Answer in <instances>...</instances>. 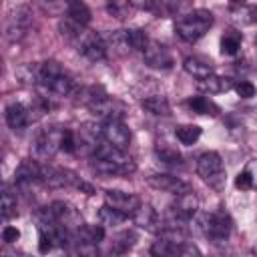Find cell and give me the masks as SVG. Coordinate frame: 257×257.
<instances>
[{
  "instance_id": "cell-23",
  "label": "cell",
  "mask_w": 257,
  "mask_h": 257,
  "mask_svg": "<svg viewBox=\"0 0 257 257\" xmlns=\"http://www.w3.org/2000/svg\"><path fill=\"white\" fill-rule=\"evenodd\" d=\"M241 42H243V34L235 28H229L223 32L221 36V54L223 56H235L241 48Z\"/></svg>"
},
{
  "instance_id": "cell-4",
  "label": "cell",
  "mask_w": 257,
  "mask_h": 257,
  "mask_svg": "<svg viewBox=\"0 0 257 257\" xmlns=\"http://www.w3.org/2000/svg\"><path fill=\"white\" fill-rule=\"evenodd\" d=\"M201 231L213 243H223L233 231V219L225 209H215L201 217Z\"/></svg>"
},
{
  "instance_id": "cell-10",
  "label": "cell",
  "mask_w": 257,
  "mask_h": 257,
  "mask_svg": "<svg viewBox=\"0 0 257 257\" xmlns=\"http://www.w3.org/2000/svg\"><path fill=\"white\" fill-rule=\"evenodd\" d=\"M104 205H108V207L120 211V213L126 215V217H133V215L139 211V207L143 205V201H141V197L135 195V193H126V191H116V189H112V191H104Z\"/></svg>"
},
{
  "instance_id": "cell-16",
  "label": "cell",
  "mask_w": 257,
  "mask_h": 257,
  "mask_svg": "<svg viewBox=\"0 0 257 257\" xmlns=\"http://www.w3.org/2000/svg\"><path fill=\"white\" fill-rule=\"evenodd\" d=\"M4 116H6L8 126H10L14 133H16V131L20 133V131H24V128L30 124V120H32V108H30L28 104L20 102V100H14V102H10V104L6 106Z\"/></svg>"
},
{
  "instance_id": "cell-32",
  "label": "cell",
  "mask_w": 257,
  "mask_h": 257,
  "mask_svg": "<svg viewBox=\"0 0 257 257\" xmlns=\"http://www.w3.org/2000/svg\"><path fill=\"white\" fill-rule=\"evenodd\" d=\"M62 151L64 153H76V137H74V131H70V128H64V135H62Z\"/></svg>"
},
{
  "instance_id": "cell-29",
  "label": "cell",
  "mask_w": 257,
  "mask_h": 257,
  "mask_svg": "<svg viewBox=\"0 0 257 257\" xmlns=\"http://www.w3.org/2000/svg\"><path fill=\"white\" fill-rule=\"evenodd\" d=\"M126 40H128L131 50L145 52V48H147V44H149L151 38L147 36L145 30H141V28H131V30H126Z\"/></svg>"
},
{
  "instance_id": "cell-20",
  "label": "cell",
  "mask_w": 257,
  "mask_h": 257,
  "mask_svg": "<svg viewBox=\"0 0 257 257\" xmlns=\"http://www.w3.org/2000/svg\"><path fill=\"white\" fill-rule=\"evenodd\" d=\"M203 92H209V94H219V92H227L229 88H233V80L227 78V76H219V74H211L203 80H199L197 84Z\"/></svg>"
},
{
  "instance_id": "cell-6",
  "label": "cell",
  "mask_w": 257,
  "mask_h": 257,
  "mask_svg": "<svg viewBox=\"0 0 257 257\" xmlns=\"http://www.w3.org/2000/svg\"><path fill=\"white\" fill-rule=\"evenodd\" d=\"M185 243V235L181 229H177V225L163 227V231L157 235V241L151 245V257H177Z\"/></svg>"
},
{
  "instance_id": "cell-7",
  "label": "cell",
  "mask_w": 257,
  "mask_h": 257,
  "mask_svg": "<svg viewBox=\"0 0 257 257\" xmlns=\"http://www.w3.org/2000/svg\"><path fill=\"white\" fill-rule=\"evenodd\" d=\"M72 42H74L76 50H78L84 58H88L90 62H100V60L106 58V50H108V46H106L104 36L98 34V32L82 30Z\"/></svg>"
},
{
  "instance_id": "cell-3",
  "label": "cell",
  "mask_w": 257,
  "mask_h": 257,
  "mask_svg": "<svg viewBox=\"0 0 257 257\" xmlns=\"http://www.w3.org/2000/svg\"><path fill=\"white\" fill-rule=\"evenodd\" d=\"M197 175L211 189H215V191H223L225 189L227 173H225V165H223V159H221L219 153L207 151V153L199 155V159H197Z\"/></svg>"
},
{
  "instance_id": "cell-19",
  "label": "cell",
  "mask_w": 257,
  "mask_h": 257,
  "mask_svg": "<svg viewBox=\"0 0 257 257\" xmlns=\"http://www.w3.org/2000/svg\"><path fill=\"white\" fill-rule=\"evenodd\" d=\"M185 106L189 110H193L195 114H207V116H217L221 112L219 104L213 102L209 96H203V94H197V96H189L185 100Z\"/></svg>"
},
{
  "instance_id": "cell-18",
  "label": "cell",
  "mask_w": 257,
  "mask_h": 257,
  "mask_svg": "<svg viewBox=\"0 0 257 257\" xmlns=\"http://www.w3.org/2000/svg\"><path fill=\"white\" fill-rule=\"evenodd\" d=\"M183 68H185L187 74H191L197 80H203V78L213 74V62L209 58L197 56V54L195 56H187L185 62H183Z\"/></svg>"
},
{
  "instance_id": "cell-12",
  "label": "cell",
  "mask_w": 257,
  "mask_h": 257,
  "mask_svg": "<svg viewBox=\"0 0 257 257\" xmlns=\"http://www.w3.org/2000/svg\"><path fill=\"white\" fill-rule=\"evenodd\" d=\"M147 183H149L153 189L163 191V193H171V195H175V197L193 191L189 183H185L183 179H179V177H175V175H167V173H155V175H151V177L147 179Z\"/></svg>"
},
{
  "instance_id": "cell-11",
  "label": "cell",
  "mask_w": 257,
  "mask_h": 257,
  "mask_svg": "<svg viewBox=\"0 0 257 257\" xmlns=\"http://www.w3.org/2000/svg\"><path fill=\"white\" fill-rule=\"evenodd\" d=\"M100 133H102V141L112 145L118 151H126L131 145V131L122 120H116V118L104 120L100 126Z\"/></svg>"
},
{
  "instance_id": "cell-36",
  "label": "cell",
  "mask_w": 257,
  "mask_h": 257,
  "mask_svg": "<svg viewBox=\"0 0 257 257\" xmlns=\"http://www.w3.org/2000/svg\"><path fill=\"white\" fill-rule=\"evenodd\" d=\"M245 171L249 173V177H251V181H253V189H257V161H255V159L249 161L247 167H245Z\"/></svg>"
},
{
  "instance_id": "cell-35",
  "label": "cell",
  "mask_w": 257,
  "mask_h": 257,
  "mask_svg": "<svg viewBox=\"0 0 257 257\" xmlns=\"http://www.w3.org/2000/svg\"><path fill=\"white\" fill-rule=\"evenodd\" d=\"M177 257H203V253L199 251V247L195 243H185L181 247V251L177 253Z\"/></svg>"
},
{
  "instance_id": "cell-30",
  "label": "cell",
  "mask_w": 257,
  "mask_h": 257,
  "mask_svg": "<svg viewBox=\"0 0 257 257\" xmlns=\"http://www.w3.org/2000/svg\"><path fill=\"white\" fill-rule=\"evenodd\" d=\"M131 8H133V2H110L106 6V10L112 16H116V18H126L128 12H131Z\"/></svg>"
},
{
  "instance_id": "cell-15",
  "label": "cell",
  "mask_w": 257,
  "mask_h": 257,
  "mask_svg": "<svg viewBox=\"0 0 257 257\" xmlns=\"http://www.w3.org/2000/svg\"><path fill=\"white\" fill-rule=\"evenodd\" d=\"M197 209H199V199H197L195 191H189V193L177 197V201L171 205V215L175 221L187 223L197 215Z\"/></svg>"
},
{
  "instance_id": "cell-2",
  "label": "cell",
  "mask_w": 257,
  "mask_h": 257,
  "mask_svg": "<svg viewBox=\"0 0 257 257\" xmlns=\"http://www.w3.org/2000/svg\"><path fill=\"white\" fill-rule=\"evenodd\" d=\"M213 26V12L207 8H195L175 22V32L185 42H197Z\"/></svg>"
},
{
  "instance_id": "cell-22",
  "label": "cell",
  "mask_w": 257,
  "mask_h": 257,
  "mask_svg": "<svg viewBox=\"0 0 257 257\" xmlns=\"http://www.w3.org/2000/svg\"><path fill=\"white\" fill-rule=\"evenodd\" d=\"M66 20H70L72 24L84 28L90 22V10L84 2H70L66 4Z\"/></svg>"
},
{
  "instance_id": "cell-5",
  "label": "cell",
  "mask_w": 257,
  "mask_h": 257,
  "mask_svg": "<svg viewBox=\"0 0 257 257\" xmlns=\"http://www.w3.org/2000/svg\"><path fill=\"white\" fill-rule=\"evenodd\" d=\"M46 211H48V215H50L68 235H76V233L84 227V221H82L80 211H78L74 205L66 203V201H54V203H50V205L46 207Z\"/></svg>"
},
{
  "instance_id": "cell-8",
  "label": "cell",
  "mask_w": 257,
  "mask_h": 257,
  "mask_svg": "<svg viewBox=\"0 0 257 257\" xmlns=\"http://www.w3.org/2000/svg\"><path fill=\"white\" fill-rule=\"evenodd\" d=\"M62 135H64V128H60V126H48V128L40 131L34 141L36 161L44 163V161L52 159L58 151H62Z\"/></svg>"
},
{
  "instance_id": "cell-24",
  "label": "cell",
  "mask_w": 257,
  "mask_h": 257,
  "mask_svg": "<svg viewBox=\"0 0 257 257\" xmlns=\"http://www.w3.org/2000/svg\"><path fill=\"white\" fill-rule=\"evenodd\" d=\"M137 241V233L133 229H124L120 233H116L110 241V253L112 255H124Z\"/></svg>"
},
{
  "instance_id": "cell-34",
  "label": "cell",
  "mask_w": 257,
  "mask_h": 257,
  "mask_svg": "<svg viewBox=\"0 0 257 257\" xmlns=\"http://www.w3.org/2000/svg\"><path fill=\"white\" fill-rule=\"evenodd\" d=\"M20 239V231L16 229V227H12V225H6L4 229H2V241L6 243V245H12V243H16Z\"/></svg>"
},
{
  "instance_id": "cell-17",
  "label": "cell",
  "mask_w": 257,
  "mask_h": 257,
  "mask_svg": "<svg viewBox=\"0 0 257 257\" xmlns=\"http://www.w3.org/2000/svg\"><path fill=\"white\" fill-rule=\"evenodd\" d=\"M133 221H135L141 229H145V231H149V233H161V231H163V227H161V217H159L157 209H155L153 205H149V203H143V205L139 207V211L133 215Z\"/></svg>"
},
{
  "instance_id": "cell-37",
  "label": "cell",
  "mask_w": 257,
  "mask_h": 257,
  "mask_svg": "<svg viewBox=\"0 0 257 257\" xmlns=\"http://www.w3.org/2000/svg\"><path fill=\"white\" fill-rule=\"evenodd\" d=\"M18 257H30V255H18Z\"/></svg>"
},
{
  "instance_id": "cell-21",
  "label": "cell",
  "mask_w": 257,
  "mask_h": 257,
  "mask_svg": "<svg viewBox=\"0 0 257 257\" xmlns=\"http://www.w3.org/2000/svg\"><path fill=\"white\" fill-rule=\"evenodd\" d=\"M141 106L155 116H169V112H171V104H169L167 96H163V94H151V96L143 98Z\"/></svg>"
},
{
  "instance_id": "cell-25",
  "label": "cell",
  "mask_w": 257,
  "mask_h": 257,
  "mask_svg": "<svg viewBox=\"0 0 257 257\" xmlns=\"http://www.w3.org/2000/svg\"><path fill=\"white\" fill-rule=\"evenodd\" d=\"M201 126H197V124H179L177 128H175V137H177V141L181 143V145H187V147H191V145H195L199 139H201Z\"/></svg>"
},
{
  "instance_id": "cell-33",
  "label": "cell",
  "mask_w": 257,
  "mask_h": 257,
  "mask_svg": "<svg viewBox=\"0 0 257 257\" xmlns=\"http://www.w3.org/2000/svg\"><path fill=\"white\" fill-rule=\"evenodd\" d=\"M235 187L241 189V191H251L253 189V181H251V177H249V173L245 169L235 177Z\"/></svg>"
},
{
  "instance_id": "cell-1",
  "label": "cell",
  "mask_w": 257,
  "mask_h": 257,
  "mask_svg": "<svg viewBox=\"0 0 257 257\" xmlns=\"http://www.w3.org/2000/svg\"><path fill=\"white\" fill-rule=\"evenodd\" d=\"M92 171L102 177H128L137 171V165L124 151H118L102 141L92 155Z\"/></svg>"
},
{
  "instance_id": "cell-26",
  "label": "cell",
  "mask_w": 257,
  "mask_h": 257,
  "mask_svg": "<svg viewBox=\"0 0 257 257\" xmlns=\"http://www.w3.org/2000/svg\"><path fill=\"white\" fill-rule=\"evenodd\" d=\"M0 213H2V219H10L16 215V193L12 191V187L6 183L2 187V201H0Z\"/></svg>"
},
{
  "instance_id": "cell-14",
  "label": "cell",
  "mask_w": 257,
  "mask_h": 257,
  "mask_svg": "<svg viewBox=\"0 0 257 257\" xmlns=\"http://www.w3.org/2000/svg\"><path fill=\"white\" fill-rule=\"evenodd\" d=\"M98 118H102V120H122V116H124V104L116 98V96H110V94H106V96H102L100 100H96L92 106H88Z\"/></svg>"
},
{
  "instance_id": "cell-9",
  "label": "cell",
  "mask_w": 257,
  "mask_h": 257,
  "mask_svg": "<svg viewBox=\"0 0 257 257\" xmlns=\"http://www.w3.org/2000/svg\"><path fill=\"white\" fill-rule=\"evenodd\" d=\"M32 22V12L26 4H20L16 8H12L6 14V22H4V36L10 42H16L20 38H24V34L28 32Z\"/></svg>"
},
{
  "instance_id": "cell-31",
  "label": "cell",
  "mask_w": 257,
  "mask_h": 257,
  "mask_svg": "<svg viewBox=\"0 0 257 257\" xmlns=\"http://www.w3.org/2000/svg\"><path fill=\"white\" fill-rule=\"evenodd\" d=\"M233 88H235V92H237L241 98H251V96H255V92H257L255 84L249 82V80H239Z\"/></svg>"
},
{
  "instance_id": "cell-27",
  "label": "cell",
  "mask_w": 257,
  "mask_h": 257,
  "mask_svg": "<svg viewBox=\"0 0 257 257\" xmlns=\"http://www.w3.org/2000/svg\"><path fill=\"white\" fill-rule=\"evenodd\" d=\"M155 153H157V157H159L163 163H167V165H181V163H183V157H181L179 149L173 147V145H169V143H157Z\"/></svg>"
},
{
  "instance_id": "cell-28",
  "label": "cell",
  "mask_w": 257,
  "mask_h": 257,
  "mask_svg": "<svg viewBox=\"0 0 257 257\" xmlns=\"http://www.w3.org/2000/svg\"><path fill=\"white\" fill-rule=\"evenodd\" d=\"M98 219H100V225H104V227H116V225H122L128 217L108 205H102L98 211Z\"/></svg>"
},
{
  "instance_id": "cell-13",
  "label": "cell",
  "mask_w": 257,
  "mask_h": 257,
  "mask_svg": "<svg viewBox=\"0 0 257 257\" xmlns=\"http://www.w3.org/2000/svg\"><path fill=\"white\" fill-rule=\"evenodd\" d=\"M143 56H145L147 66H151V68L169 70L173 66V54H171V50L165 44H161L159 40H149Z\"/></svg>"
}]
</instances>
